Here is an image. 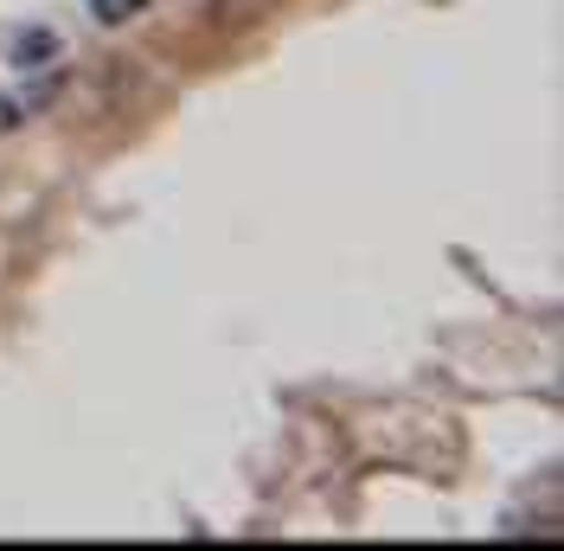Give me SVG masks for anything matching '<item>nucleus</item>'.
I'll use <instances>...</instances> for the list:
<instances>
[{"instance_id": "nucleus-1", "label": "nucleus", "mask_w": 564, "mask_h": 551, "mask_svg": "<svg viewBox=\"0 0 564 551\" xmlns=\"http://www.w3.org/2000/svg\"><path fill=\"white\" fill-rule=\"evenodd\" d=\"M45 58H58V39L52 33H26V39H13V65H45Z\"/></svg>"}, {"instance_id": "nucleus-2", "label": "nucleus", "mask_w": 564, "mask_h": 551, "mask_svg": "<svg viewBox=\"0 0 564 551\" xmlns=\"http://www.w3.org/2000/svg\"><path fill=\"white\" fill-rule=\"evenodd\" d=\"M90 13L104 20V26H122V20H135L141 0H90Z\"/></svg>"}]
</instances>
